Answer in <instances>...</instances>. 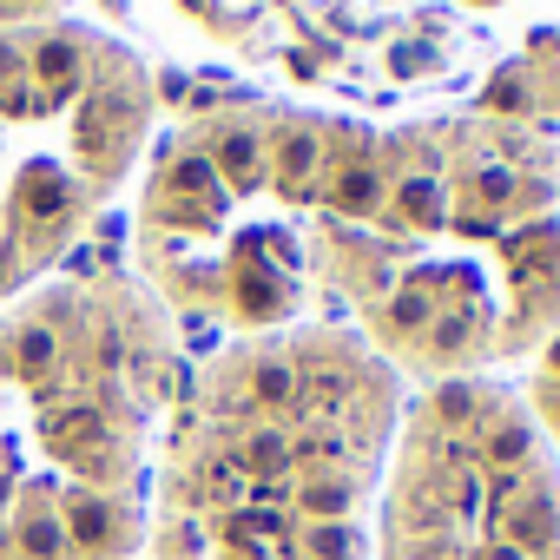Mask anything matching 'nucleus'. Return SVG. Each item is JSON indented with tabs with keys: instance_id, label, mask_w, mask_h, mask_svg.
<instances>
[{
	"instance_id": "1",
	"label": "nucleus",
	"mask_w": 560,
	"mask_h": 560,
	"mask_svg": "<svg viewBox=\"0 0 560 560\" xmlns=\"http://www.w3.org/2000/svg\"><path fill=\"white\" fill-rule=\"evenodd\" d=\"M317 277L396 376L468 383L547 357L560 343V126L494 106L363 119Z\"/></svg>"
},
{
	"instance_id": "2",
	"label": "nucleus",
	"mask_w": 560,
	"mask_h": 560,
	"mask_svg": "<svg viewBox=\"0 0 560 560\" xmlns=\"http://www.w3.org/2000/svg\"><path fill=\"white\" fill-rule=\"evenodd\" d=\"M402 376L350 324L231 337L152 468V560H376Z\"/></svg>"
},
{
	"instance_id": "3",
	"label": "nucleus",
	"mask_w": 560,
	"mask_h": 560,
	"mask_svg": "<svg viewBox=\"0 0 560 560\" xmlns=\"http://www.w3.org/2000/svg\"><path fill=\"white\" fill-rule=\"evenodd\" d=\"M172 317L80 270L0 304V560H132L172 409Z\"/></svg>"
},
{
	"instance_id": "4",
	"label": "nucleus",
	"mask_w": 560,
	"mask_h": 560,
	"mask_svg": "<svg viewBox=\"0 0 560 560\" xmlns=\"http://www.w3.org/2000/svg\"><path fill=\"white\" fill-rule=\"evenodd\" d=\"M357 126V113L284 100H224L178 119L152 145L132 211L152 304L224 330V343L311 324L324 304L317 237Z\"/></svg>"
},
{
	"instance_id": "5",
	"label": "nucleus",
	"mask_w": 560,
	"mask_h": 560,
	"mask_svg": "<svg viewBox=\"0 0 560 560\" xmlns=\"http://www.w3.org/2000/svg\"><path fill=\"white\" fill-rule=\"evenodd\" d=\"M152 67L106 27L0 34V304L34 291L145 165Z\"/></svg>"
},
{
	"instance_id": "6",
	"label": "nucleus",
	"mask_w": 560,
	"mask_h": 560,
	"mask_svg": "<svg viewBox=\"0 0 560 560\" xmlns=\"http://www.w3.org/2000/svg\"><path fill=\"white\" fill-rule=\"evenodd\" d=\"M172 8L270 80L396 119L481 93L527 40L560 27V0H172Z\"/></svg>"
},
{
	"instance_id": "7",
	"label": "nucleus",
	"mask_w": 560,
	"mask_h": 560,
	"mask_svg": "<svg viewBox=\"0 0 560 560\" xmlns=\"http://www.w3.org/2000/svg\"><path fill=\"white\" fill-rule=\"evenodd\" d=\"M376 560H560V455L527 389L468 376L402 402Z\"/></svg>"
},
{
	"instance_id": "8",
	"label": "nucleus",
	"mask_w": 560,
	"mask_h": 560,
	"mask_svg": "<svg viewBox=\"0 0 560 560\" xmlns=\"http://www.w3.org/2000/svg\"><path fill=\"white\" fill-rule=\"evenodd\" d=\"M488 106L494 113H514V119H540V126H560V27L527 40L494 80H488Z\"/></svg>"
},
{
	"instance_id": "9",
	"label": "nucleus",
	"mask_w": 560,
	"mask_h": 560,
	"mask_svg": "<svg viewBox=\"0 0 560 560\" xmlns=\"http://www.w3.org/2000/svg\"><path fill=\"white\" fill-rule=\"evenodd\" d=\"M40 21H60V0H0V34H21Z\"/></svg>"
}]
</instances>
